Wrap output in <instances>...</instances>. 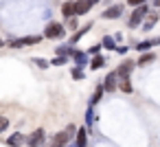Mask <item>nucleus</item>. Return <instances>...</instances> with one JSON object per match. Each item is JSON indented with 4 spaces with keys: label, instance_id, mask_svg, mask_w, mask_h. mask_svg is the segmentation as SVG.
<instances>
[{
    "label": "nucleus",
    "instance_id": "nucleus-19",
    "mask_svg": "<svg viewBox=\"0 0 160 147\" xmlns=\"http://www.w3.org/2000/svg\"><path fill=\"white\" fill-rule=\"evenodd\" d=\"M158 18H160L158 13H149V18H147V22L142 24V29H145V31H151V29H153V24L158 22Z\"/></svg>",
    "mask_w": 160,
    "mask_h": 147
},
{
    "label": "nucleus",
    "instance_id": "nucleus-16",
    "mask_svg": "<svg viewBox=\"0 0 160 147\" xmlns=\"http://www.w3.org/2000/svg\"><path fill=\"white\" fill-rule=\"evenodd\" d=\"M156 59V55L151 53V51H147V53H142L140 57H138V62H136V66H147V64H151Z\"/></svg>",
    "mask_w": 160,
    "mask_h": 147
},
{
    "label": "nucleus",
    "instance_id": "nucleus-7",
    "mask_svg": "<svg viewBox=\"0 0 160 147\" xmlns=\"http://www.w3.org/2000/svg\"><path fill=\"white\" fill-rule=\"evenodd\" d=\"M121 16H123V5H112L110 9H103V13H101L103 20H116Z\"/></svg>",
    "mask_w": 160,
    "mask_h": 147
},
{
    "label": "nucleus",
    "instance_id": "nucleus-10",
    "mask_svg": "<svg viewBox=\"0 0 160 147\" xmlns=\"http://www.w3.org/2000/svg\"><path fill=\"white\" fill-rule=\"evenodd\" d=\"M134 66H136V62H129V59H125L118 68H116V73H118V77L121 79H125V77H129V73L134 70Z\"/></svg>",
    "mask_w": 160,
    "mask_h": 147
},
{
    "label": "nucleus",
    "instance_id": "nucleus-5",
    "mask_svg": "<svg viewBox=\"0 0 160 147\" xmlns=\"http://www.w3.org/2000/svg\"><path fill=\"white\" fill-rule=\"evenodd\" d=\"M44 140H46V129H35V132H31L29 136H27V145L29 147H42L44 145Z\"/></svg>",
    "mask_w": 160,
    "mask_h": 147
},
{
    "label": "nucleus",
    "instance_id": "nucleus-34",
    "mask_svg": "<svg viewBox=\"0 0 160 147\" xmlns=\"http://www.w3.org/2000/svg\"><path fill=\"white\" fill-rule=\"evenodd\" d=\"M68 147H77V145H68Z\"/></svg>",
    "mask_w": 160,
    "mask_h": 147
},
{
    "label": "nucleus",
    "instance_id": "nucleus-22",
    "mask_svg": "<svg viewBox=\"0 0 160 147\" xmlns=\"http://www.w3.org/2000/svg\"><path fill=\"white\" fill-rule=\"evenodd\" d=\"M118 88H121L123 92H132V81H129V77L121 79V81H118Z\"/></svg>",
    "mask_w": 160,
    "mask_h": 147
},
{
    "label": "nucleus",
    "instance_id": "nucleus-1",
    "mask_svg": "<svg viewBox=\"0 0 160 147\" xmlns=\"http://www.w3.org/2000/svg\"><path fill=\"white\" fill-rule=\"evenodd\" d=\"M72 136H77V129H75V125H68V129L57 132V134H55L48 143H44L42 147H68Z\"/></svg>",
    "mask_w": 160,
    "mask_h": 147
},
{
    "label": "nucleus",
    "instance_id": "nucleus-27",
    "mask_svg": "<svg viewBox=\"0 0 160 147\" xmlns=\"http://www.w3.org/2000/svg\"><path fill=\"white\" fill-rule=\"evenodd\" d=\"M92 121H94V110H92V105L88 108V112H86V123L88 125H92Z\"/></svg>",
    "mask_w": 160,
    "mask_h": 147
},
{
    "label": "nucleus",
    "instance_id": "nucleus-13",
    "mask_svg": "<svg viewBox=\"0 0 160 147\" xmlns=\"http://www.w3.org/2000/svg\"><path fill=\"white\" fill-rule=\"evenodd\" d=\"M22 143H27V138H24L20 132H16V134H11V136L7 138V145H9V147H20Z\"/></svg>",
    "mask_w": 160,
    "mask_h": 147
},
{
    "label": "nucleus",
    "instance_id": "nucleus-30",
    "mask_svg": "<svg viewBox=\"0 0 160 147\" xmlns=\"http://www.w3.org/2000/svg\"><path fill=\"white\" fill-rule=\"evenodd\" d=\"M99 51H101V44H94V46H92L88 53H90V55H99Z\"/></svg>",
    "mask_w": 160,
    "mask_h": 147
},
{
    "label": "nucleus",
    "instance_id": "nucleus-33",
    "mask_svg": "<svg viewBox=\"0 0 160 147\" xmlns=\"http://www.w3.org/2000/svg\"><path fill=\"white\" fill-rule=\"evenodd\" d=\"M2 46H5V40H2V38H0V48H2Z\"/></svg>",
    "mask_w": 160,
    "mask_h": 147
},
{
    "label": "nucleus",
    "instance_id": "nucleus-28",
    "mask_svg": "<svg viewBox=\"0 0 160 147\" xmlns=\"http://www.w3.org/2000/svg\"><path fill=\"white\" fill-rule=\"evenodd\" d=\"M9 127V119L7 116H2V114H0V132H5Z\"/></svg>",
    "mask_w": 160,
    "mask_h": 147
},
{
    "label": "nucleus",
    "instance_id": "nucleus-4",
    "mask_svg": "<svg viewBox=\"0 0 160 147\" xmlns=\"http://www.w3.org/2000/svg\"><path fill=\"white\" fill-rule=\"evenodd\" d=\"M42 42V35H27V38H16L9 42L11 48H24V46H35Z\"/></svg>",
    "mask_w": 160,
    "mask_h": 147
},
{
    "label": "nucleus",
    "instance_id": "nucleus-17",
    "mask_svg": "<svg viewBox=\"0 0 160 147\" xmlns=\"http://www.w3.org/2000/svg\"><path fill=\"white\" fill-rule=\"evenodd\" d=\"M90 29H92V22H88L86 27H81L79 31H75V35H72V42H70V44H75V42H79V40H81V38H83V35H86V33L90 31Z\"/></svg>",
    "mask_w": 160,
    "mask_h": 147
},
{
    "label": "nucleus",
    "instance_id": "nucleus-9",
    "mask_svg": "<svg viewBox=\"0 0 160 147\" xmlns=\"http://www.w3.org/2000/svg\"><path fill=\"white\" fill-rule=\"evenodd\" d=\"M72 62L83 68L86 64H90V53H86V51H75V53H72Z\"/></svg>",
    "mask_w": 160,
    "mask_h": 147
},
{
    "label": "nucleus",
    "instance_id": "nucleus-29",
    "mask_svg": "<svg viewBox=\"0 0 160 147\" xmlns=\"http://www.w3.org/2000/svg\"><path fill=\"white\" fill-rule=\"evenodd\" d=\"M127 5L129 7H140V5H145V0H127Z\"/></svg>",
    "mask_w": 160,
    "mask_h": 147
},
{
    "label": "nucleus",
    "instance_id": "nucleus-6",
    "mask_svg": "<svg viewBox=\"0 0 160 147\" xmlns=\"http://www.w3.org/2000/svg\"><path fill=\"white\" fill-rule=\"evenodd\" d=\"M118 81H121V77H118V73H116V70L108 73V75H105V79H103V88H105V92H114V90L118 88Z\"/></svg>",
    "mask_w": 160,
    "mask_h": 147
},
{
    "label": "nucleus",
    "instance_id": "nucleus-14",
    "mask_svg": "<svg viewBox=\"0 0 160 147\" xmlns=\"http://www.w3.org/2000/svg\"><path fill=\"white\" fill-rule=\"evenodd\" d=\"M77 147H88V129L86 127L77 129Z\"/></svg>",
    "mask_w": 160,
    "mask_h": 147
},
{
    "label": "nucleus",
    "instance_id": "nucleus-25",
    "mask_svg": "<svg viewBox=\"0 0 160 147\" xmlns=\"http://www.w3.org/2000/svg\"><path fill=\"white\" fill-rule=\"evenodd\" d=\"M72 77H75V79H83V77H86V75H83V68H81V66H75V68H72Z\"/></svg>",
    "mask_w": 160,
    "mask_h": 147
},
{
    "label": "nucleus",
    "instance_id": "nucleus-31",
    "mask_svg": "<svg viewBox=\"0 0 160 147\" xmlns=\"http://www.w3.org/2000/svg\"><path fill=\"white\" fill-rule=\"evenodd\" d=\"M127 51H129V48H127V46H118V48H116V53H118V55H125V53H127Z\"/></svg>",
    "mask_w": 160,
    "mask_h": 147
},
{
    "label": "nucleus",
    "instance_id": "nucleus-12",
    "mask_svg": "<svg viewBox=\"0 0 160 147\" xmlns=\"http://www.w3.org/2000/svg\"><path fill=\"white\" fill-rule=\"evenodd\" d=\"M153 44H160V42H156V40H145V42L134 44V51H138V53H147V51L153 48Z\"/></svg>",
    "mask_w": 160,
    "mask_h": 147
},
{
    "label": "nucleus",
    "instance_id": "nucleus-11",
    "mask_svg": "<svg viewBox=\"0 0 160 147\" xmlns=\"http://www.w3.org/2000/svg\"><path fill=\"white\" fill-rule=\"evenodd\" d=\"M92 5H94L92 0H77V18H79V16H86V13L92 9Z\"/></svg>",
    "mask_w": 160,
    "mask_h": 147
},
{
    "label": "nucleus",
    "instance_id": "nucleus-15",
    "mask_svg": "<svg viewBox=\"0 0 160 147\" xmlns=\"http://www.w3.org/2000/svg\"><path fill=\"white\" fill-rule=\"evenodd\" d=\"M105 64H108V59H105L103 55H94V57L90 59V68H92V70H99V68H103Z\"/></svg>",
    "mask_w": 160,
    "mask_h": 147
},
{
    "label": "nucleus",
    "instance_id": "nucleus-32",
    "mask_svg": "<svg viewBox=\"0 0 160 147\" xmlns=\"http://www.w3.org/2000/svg\"><path fill=\"white\" fill-rule=\"evenodd\" d=\"M153 5H156V7H158V9H160V0H153Z\"/></svg>",
    "mask_w": 160,
    "mask_h": 147
},
{
    "label": "nucleus",
    "instance_id": "nucleus-8",
    "mask_svg": "<svg viewBox=\"0 0 160 147\" xmlns=\"http://www.w3.org/2000/svg\"><path fill=\"white\" fill-rule=\"evenodd\" d=\"M62 16H64L66 20L77 16V0H66V3L62 5Z\"/></svg>",
    "mask_w": 160,
    "mask_h": 147
},
{
    "label": "nucleus",
    "instance_id": "nucleus-2",
    "mask_svg": "<svg viewBox=\"0 0 160 147\" xmlns=\"http://www.w3.org/2000/svg\"><path fill=\"white\" fill-rule=\"evenodd\" d=\"M149 13H151V11H149V7H147V5L134 7V11H132V16H129L127 27H129V29H138V24H142V20H145Z\"/></svg>",
    "mask_w": 160,
    "mask_h": 147
},
{
    "label": "nucleus",
    "instance_id": "nucleus-26",
    "mask_svg": "<svg viewBox=\"0 0 160 147\" xmlns=\"http://www.w3.org/2000/svg\"><path fill=\"white\" fill-rule=\"evenodd\" d=\"M66 24H68V29H70V31H77V27H79V24H77V16H75V18H68V20H66Z\"/></svg>",
    "mask_w": 160,
    "mask_h": 147
},
{
    "label": "nucleus",
    "instance_id": "nucleus-24",
    "mask_svg": "<svg viewBox=\"0 0 160 147\" xmlns=\"http://www.w3.org/2000/svg\"><path fill=\"white\" fill-rule=\"evenodd\" d=\"M33 64H35L38 68H42V70H44V68H48V62H46V59H42V57H35V59H33Z\"/></svg>",
    "mask_w": 160,
    "mask_h": 147
},
{
    "label": "nucleus",
    "instance_id": "nucleus-20",
    "mask_svg": "<svg viewBox=\"0 0 160 147\" xmlns=\"http://www.w3.org/2000/svg\"><path fill=\"white\" fill-rule=\"evenodd\" d=\"M103 92H105V88H103V84H101V86H97V90H94V94H92V99H90V105H94V103H99V101H101V97H103Z\"/></svg>",
    "mask_w": 160,
    "mask_h": 147
},
{
    "label": "nucleus",
    "instance_id": "nucleus-23",
    "mask_svg": "<svg viewBox=\"0 0 160 147\" xmlns=\"http://www.w3.org/2000/svg\"><path fill=\"white\" fill-rule=\"evenodd\" d=\"M66 62H68V55H57V57H55L51 64H53V66H64Z\"/></svg>",
    "mask_w": 160,
    "mask_h": 147
},
{
    "label": "nucleus",
    "instance_id": "nucleus-21",
    "mask_svg": "<svg viewBox=\"0 0 160 147\" xmlns=\"http://www.w3.org/2000/svg\"><path fill=\"white\" fill-rule=\"evenodd\" d=\"M72 53H75V48H72L70 44H64V46H57V55H68V57H72Z\"/></svg>",
    "mask_w": 160,
    "mask_h": 147
},
{
    "label": "nucleus",
    "instance_id": "nucleus-18",
    "mask_svg": "<svg viewBox=\"0 0 160 147\" xmlns=\"http://www.w3.org/2000/svg\"><path fill=\"white\" fill-rule=\"evenodd\" d=\"M103 48H108V51H116L118 46H116V38H112V35H103Z\"/></svg>",
    "mask_w": 160,
    "mask_h": 147
},
{
    "label": "nucleus",
    "instance_id": "nucleus-3",
    "mask_svg": "<svg viewBox=\"0 0 160 147\" xmlns=\"http://www.w3.org/2000/svg\"><path fill=\"white\" fill-rule=\"evenodd\" d=\"M66 35V27L64 24H59V22H48L46 27H44V38H48V40H59V38H64Z\"/></svg>",
    "mask_w": 160,
    "mask_h": 147
}]
</instances>
